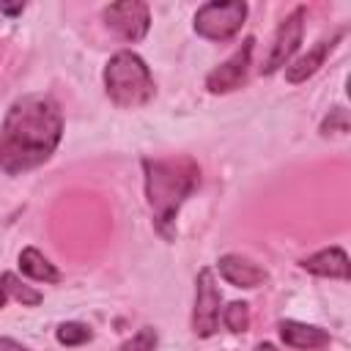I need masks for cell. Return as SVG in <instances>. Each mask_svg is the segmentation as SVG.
Wrapping results in <instances>:
<instances>
[{
	"label": "cell",
	"instance_id": "cell-3",
	"mask_svg": "<svg viewBox=\"0 0 351 351\" xmlns=\"http://www.w3.org/2000/svg\"><path fill=\"white\" fill-rule=\"evenodd\" d=\"M101 80H104V90H107L110 101L118 104V107H123V110L143 107L156 93L148 63L137 52H132V49L115 52L104 63Z\"/></svg>",
	"mask_w": 351,
	"mask_h": 351
},
{
	"label": "cell",
	"instance_id": "cell-8",
	"mask_svg": "<svg viewBox=\"0 0 351 351\" xmlns=\"http://www.w3.org/2000/svg\"><path fill=\"white\" fill-rule=\"evenodd\" d=\"M252 52H255V38L247 36L241 41V47L228 60H222L217 69L208 71L206 90L208 93H230V90L241 88L247 82V74H250V66H252Z\"/></svg>",
	"mask_w": 351,
	"mask_h": 351
},
{
	"label": "cell",
	"instance_id": "cell-7",
	"mask_svg": "<svg viewBox=\"0 0 351 351\" xmlns=\"http://www.w3.org/2000/svg\"><path fill=\"white\" fill-rule=\"evenodd\" d=\"M101 19L112 33H118L123 41H132V44L143 41L151 27V11L140 0H123V3L104 5Z\"/></svg>",
	"mask_w": 351,
	"mask_h": 351
},
{
	"label": "cell",
	"instance_id": "cell-15",
	"mask_svg": "<svg viewBox=\"0 0 351 351\" xmlns=\"http://www.w3.org/2000/svg\"><path fill=\"white\" fill-rule=\"evenodd\" d=\"M55 337H58V343H60V346L74 348V346L88 343V340L93 337V332H90V326H88V324H80V321H63V324H58Z\"/></svg>",
	"mask_w": 351,
	"mask_h": 351
},
{
	"label": "cell",
	"instance_id": "cell-21",
	"mask_svg": "<svg viewBox=\"0 0 351 351\" xmlns=\"http://www.w3.org/2000/svg\"><path fill=\"white\" fill-rule=\"evenodd\" d=\"M255 351H280V348H277L274 343H266V340H263V343H258V346H255Z\"/></svg>",
	"mask_w": 351,
	"mask_h": 351
},
{
	"label": "cell",
	"instance_id": "cell-13",
	"mask_svg": "<svg viewBox=\"0 0 351 351\" xmlns=\"http://www.w3.org/2000/svg\"><path fill=\"white\" fill-rule=\"evenodd\" d=\"M19 271L36 282H60V271L58 266L44 255L38 252L36 247H25L19 252Z\"/></svg>",
	"mask_w": 351,
	"mask_h": 351
},
{
	"label": "cell",
	"instance_id": "cell-4",
	"mask_svg": "<svg viewBox=\"0 0 351 351\" xmlns=\"http://www.w3.org/2000/svg\"><path fill=\"white\" fill-rule=\"evenodd\" d=\"M247 3L244 0H211L203 3L195 11V33L206 41H230L244 19H247Z\"/></svg>",
	"mask_w": 351,
	"mask_h": 351
},
{
	"label": "cell",
	"instance_id": "cell-11",
	"mask_svg": "<svg viewBox=\"0 0 351 351\" xmlns=\"http://www.w3.org/2000/svg\"><path fill=\"white\" fill-rule=\"evenodd\" d=\"M299 266L315 277H329V280H348L351 277V269H348V255L343 247H326V250H318L307 258L299 261Z\"/></svg>",
	"mask_w": 351,
	"mask_h": 351
},
{
	"label": "cell",
	"instance_id": "cell-2",
	"mask_svg": "<svg viewBox=\"0 0 351 351\" xmlns=\"http://www.w3.org/2000/svg\"><path fill=\"white\" fill-rule=\"evenodd\" d=\"M143 176L154 228L165 241H173L178 211L200 186V165L192 156L143 159Z\"/></svg>",
	"mask_w": 351,
	"mask_h": 351
},
{
	"label": "cell",
	"instance_id": "cell-9",
	"mask_svg": "<svg viewBox=\"0 0 351 351\" xmlns=\"http://www.w3.org/2000/svg\"><path fill=\"white\" fill-rule=\"evenodd\" d=\"M217 271H219V277L228 282V285H233V288H261L266 280H269V271L263 269V266H258V263H252L250 258H244V255H236V252H228V255H222L219 261H217Z\"/></svg>",
	"mask_w": 351,
	"mask_h": 351
},
{
	"label": "cell",
	"instance_id": "cell-14",
	"mask_svg": "<svg viewBox=\"0 0 351 351\" xmlns=\"http://www.w3.org/2000/svg\"><path fill=\"white\" fill-rule=\"evenodd\" d=\"M0 282H3V288H5V296L8 299H16L22 307H36V304H41V291H36L33 285H27V282H22L14 271H5L3 277H0Z\"/></svg>",
	"mask_w": 351,
	"mask_h": 351
},
{
	"label": "cell",
	"instance_id": "cell-17",
	"mask_svg": "<svg viewBox=\"0 0 351 351\" xmlns=\"http://www.w3.org/2000/svg\"><path fill=\"white\" fill-rule=\"evenodd\" d=\"M156 343H159V335L154 326H143L137 329L129 340H123L115 351H156Z\"/></svg>",
	"mask_w": 351,
	"mask_h": 351
},
{
	"label": "cell",
	"instance_id": "cell-10",
	"mask_svg": "<svg viewBox=\"0 0 351 351\" xmlns=\"http://www.w3.org/2000/svg\"><path fill=\"white\" fill-rule=\"evenodd\" d=\"M343 36H346V33L337 30V33H332L329 38H321V41H318L313 49H307L302 58H296L293 63H288V66H285V80H288L291 85H299V82H304L307 77H313V74L324 66V60L332 55V49L343 41Z\"/></svg>",
	"mask_w": 351,
	"mask_h": 351
},
{
	"label": "cell",
	"instance_id": "cell-19",
	"mask_svg": "<svg viewBox=\"0 0 351 351\" xmlns=\"http://www.w3.org/2000/svg\"><path fill=\"white\" fill-rule=\"evenodd\" d=\"M0 351H30V348L22 346V343L14 340V337H0Z\"/></svg>",
	"mask_w": 351,
	"mask_h": 351
},
{
	"label": "cell",
	"instance_id": "cell-12",
	"mask_svg": "<svg viewBox=\"0 0 351 351\" xmlns=\"http://www.w3.org/2000/svg\"><path fill=\"white\" fill-rule=\"evenodd\" d=\"M280 337L285 346L291 348H299V351H318V348H326L332 343L329 332L315 326V324H304V321H293V318H285L280 321Z\"/></svg>",
	"mask_w": 351,
	"mask_h": 351
},
{
	"label": "cell",
	"instance_id": "cell-1",
	"mask_svg": "<svg viewBox=\"0 0 351 351\" xmlns=\"http://www.w3.org/2000/svg\"><path fill=\"white\" fill-rule=\"evenodd\" d=\"M63 137V112L49 93L19 96L0 123V170L25 176L41 167Z\"/></svg>",
	"mask_w": 351,
	"mask_h": 351
},
{
	"label": "cell",
	"instance_id": "cell-5",
	"mask_svg": "<svg viewBox=\"0 0 351 351\" xmlns=\"http://www.w3.org/2000/svg\"><path fill=\"white\" fill-rule=\"evenodd\" d=\"M219 288L214 280V271L203 266L195 277V307H192V332L197 337H211L219 329Z\"/></svg>",
	"mask_w": 351,
	"mask_h": 351
},
{
	"label": "cell",
	"instance_id": "cell-16",
	"mask_svg": "<svg viewBox=\"0 0 351 351\" xmlns=\"http://www.w3.org/2000/svg\"><path fill=\"white\" fill-rule=\"evenodd\" d=\"M222 321L233 335H241L250 329V304L247 302H230L222 310Z\"/></svg>",
	"mask_w": 351,
	"mask_h": 351
},
{
	"label": "cell",
	"instance_id": "cell-6",
	"mask_svg": "<svg viewBox=\"0 0 351 351\" xmlns=\"http://www.w3.org/2000/svg\"><path fill=\"white\" fill-rule=\"evenodd\" d=\"M304 16H307V8L304 5H296L280 25H277V33H274V41H271V49L261 66L263 74H274L280 71L282 66L291 63V58L296 55L299 44H302V36H304Z\"/></svg>",
	"mask_w": 351,
	"mask_h": 351
},
{
	"label": "cell",
	"instance_id": "cell-18",
	"mask_svg": "<svg viewBox=\"0 0 351 351\" xmlns=\"http://www.w3.org/2000/svg\"><path fill=\"white\" fill-rule=\"evenodd\" d=\"M329 132H337V134H346V132H348V112H346V107H335V110L324 118L321 134H329Z\"/></svg>",
	"mask_w": 351,
	"mask_h": 351
},
{
	"label": "cell",
	"instance_id": "cell-20",
	"mask_svg": "<svg viewBox=\"0 0 351 351\" xmlns=\"http://www.w3.org/2000/svg\"><path fill=\"white\" fill-rule=\"evenodd\" d=\"M25 11V3H16V5H3L0 3V14H8V16H19Z\"/></svg>",
	"mask_w": 351,
	"mask_h": 351
},
{
	"label": "cell",
	"instance_id": "cell-22",
	"mask_svg": "<svg viewBox=\"0 0 351 351\" xmlns=\"http://www.w3.org/2000/svg\"><path fill=\"white\" fill-rule=\"evenodd\" d=\"M5 302H8V296H5V288H3V282H0V310L5 307Z\"/></svg>",
	"mask_w": 351,
	"mask_h": 351
}]
</instances>
